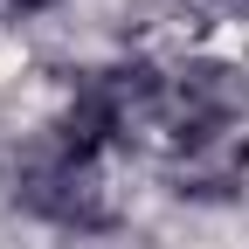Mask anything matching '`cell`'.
I'll return each instance as SVG.
<instances>
[{
  "instance_id": "obj_1",
  "label": "cell",
  "mask_w": 249,
  "mask_h": 249,
  "mask_svg": "<svg viewBox=\"0 0 249 249\" xmlns=\"http://www.w3.org/2000/svg\"><path fill=\"white\" fill-rule=\"evenodd\" d=\"M173 187L194 201H229L249 180V83L222 62H194L166 83Z\"/></svg>"
},
{
  "instance_id": "obj_2",
  "label": "cell",
  "mask_w": 249,
  "mask_h": 249,
  "mask_svg": "<svg viewBox=\"0 0 249 249\" xmlns=\"http://www.w3.org/2000/svg\"><path fill=\"white\" fill-rule=\"evenodd\" d=\"M152 124H166V83L145 62H118V70H90L76 83L62 139L97 160V145H124V139L152 132Z\"/></svg>"
},
{
  "instance_id": "obj_4",
  "label": "cell",
  "mask_w": 249,
  "mask_h": 249,
  "mask_svg": "<svg viewBox=\"0 0 249 249\" xmlns=\"http://www.w3.org/2000/svg\"><path fill=\"white\" fill-rule=\"evenodd\" d=\"M21 14H49V7H62V0H14Z\"/></svg>"
},
{
  "instance_id": "obj_3",
  "label": "cell",
  "mask_w": 249,
  "mask_h": 249,
  "mask_svg": "<svg viewBox=\"0 0 249 249\" xmlns=\"http://www.w3.org/2000/svg\"><path fill=\"white\" fill-rule=\"evenodd\" d=\"M14 194H21L28 214H42V222H55V229H104V222H111V201H104L97 160H90V152H76L70 139L28 152L21 173H14Z\"/></svg>"
}]
</instances>
